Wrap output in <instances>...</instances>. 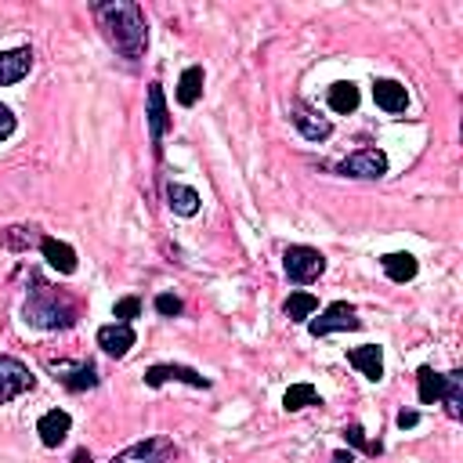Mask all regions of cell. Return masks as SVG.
I'll return each mask as SVG.
<instances>
[{
  "label": "cell",
  "mask_w": 463,
  "mask_h": 463,
  "mask_svg": "<svg viewBox=\"0 0 463 463\" xmlns=\"http://www.w3.org/2000/svg\"><path fill=\"white\" fill-rule=\"evenodd\" d=\"M23 315L37 330H73L77 319H80V308H77V301L69 294L33 279V290H30V297L23 304Z\"/></svg>",
  "instance_id": "2"
},
{
  "label": "cell",
  "mask_w": 463,
  "mask_h": 463,
  "mask_svg": "<svg viewBox=\"0 0 463 463\" xmlns=\"http://www.w3.org/2000/svg\"><path fill=\"white\" fill-rule=\"evenodd\" d=\"M315 312H319V301L312 294H290V301H286V319L290 322H304Z\"/></svg>",
  "instance_id": "26"
},
{
  "label": "cell",
  "mask_w": 463,
  "mask_h": 463,
  "mask_svg": "<svg viewBox=\"0 0 463 463\" xmlns=\"http://www.w3.org/2000/svg\"><path fill=\"white\" fill-rule=\"evenodd\" d=\"M95 19L105 30V41L116 48V55H123L131 62L145 59L149 26H145V15H141L138 5H131V0H109V5H95Z\"/></svg>",
  "instance_id": "1"
},
{
  "label": "cell",
  "mask_w": 463,
  "mask_h": 463,
  "mask_svg": "<svg viewBox=\"0 0 463 463\" xmlns=\"http://www.w3.org/2000/svg\"><path fill=\"white\" fill-rule=\"evenodd\" d=\"M170 380L188 384V387H199V391L210 387V380H206L203 373L188 369V366H152V369H145V384H149V387H163V384H170Z\"/></svg>",
  "instance_id": "9"
},
{
  "label": "cell",
  "mask_w": 463,
  "mask_h": 463,
  "mask_svg": "<svg viewBox=\"0 0 463 463\" xmlns=\"http://www.w3.org/2000/svg\"><path fill=\"white\" fill-rule=\"evenodd\" d=\"M333 463H355V456H351V452H344V449H340V452H333Z\"/></svg>",
  "instance_id": "32"
},
{
  "label": "cell",
  "mask_w": 463,
  "mask_h": 463,
  "mask_svg": "<svg viewBox=\"0 0 463 463\" xmlns=\"http://www.w3.org/2000/svg\"><path fill=\"white\" fill-rule=\"evenodd\" d=\"M344 438H348L355 449H362V452H369V456H380V441H369L359 423H348V427H344Z\"/></svg>",
  "instance_id": "27"
},
{
  "label": "cell",
  "mask_w": 463,
  "mask_h": 463,
  "mask_svg": "<svg viewBox=\"0 0 463 463\" xmlns=\"http://www.w3.org/2000/svg\"><path fill=\"white\" fill-rule=\"evenodd\" d=\"M330 109H333V113H355V109H359V87L348 84V80L333 84V87H330Z\"/></svg>",
  "instance_id": "24"
},
{
  "label": "cell",
  "mask_w": 463,
  "mask_h": 463,
  "mask_svg": "<svg viewBox=\"0 0 463 463\" xmlns=\"http://www.w3.org/2000/svg\"><path fill=\"white\" fill-rule=\"evenodd\" d=\"M177 449L170 438H145L131 449H123L120 456H113V463H174Z\"/></svg>",
  "instance_id": "4"
},
{
  "label": "cell",
  "mask_w": 463,
  "mask_h": 463,
  "mask_svg": "<svg viewBox=\"0 0 463 463\" xmlns=\"http://www.w3.org/2000/svg\"><path fill=\"white\" fill-rule=\"evenodd\" d=\"M167 203H170V210H174L177 217H192V213H199V192H195V188H188V185L170 181V185H167Z\"/></svg>",
  "instance_id": "18"
},
{
  "label": "cell",
  "mask_w": 463,
  "mask_h": 463,
  "mask_svg": "<svg viewBox=\"0 0 463 463\" xmlns=\"http://www.w3.org/2000/svg\"><path fill=\"white\" fill-rule=\"evenodd\" d=\"M98 348L113 359H123L134 348V330L127 322H109V326L98 330Z\"/></svg>",
  "instance_id": "12"
},
{
  "label": "cell",
  "mask_w": 463,
  "mask_h": 463,
  "mask_svg": "<svg viewBox=\"0 0 463 463\" xmlns=\"http://www.w3.org/2000/svg\"><path fill=\"white\" fill-rule=\"evenodd\" d=\"M416 423H420V413H413V409H402V413H398V427H402V431H405V427H416Z\"/></svg>",
  "instance_id": "31"
},
{
  "label": "cell",
  "mask_w": 463,
  "mask_h": 463,
  "mask_svg": "<svg viewBox=\"0 0 463 463\" xmlns=\"http://www.w3.org/2000/svg\"><path fill=\"white\" fill-rule=\"evenodd\" d=\"M294 127L308 138V141H326L330 134H333V123L326 120V116H319L312 105H304V102H297L294 105Z\"/></svg>",
  "instance_id": "10"
},
{
  "label": "cell",
  "mask_w": 463,
  "mask_h": 463,
  "mask_svg": "<svg viewBox=\"0 0 463 463\" xmlns=\"http://www.w3.org/2000/svg\"><path fill=\"white\" fill-rule=\"evenodd\" d=\"M156 312H159V315H167V319H174V315H181V312H185V304H181L174 294H159V297H156Z\"/></svg>",
  "instance_id": "29"
},
{
  "label": "cell",
  "mask_w": 463,
  "mask_h": 463,
  "mask_svg": "<svg viewBox=\"0 0 463 463\" xmlns=\"http://www.w3.org/2000/svg\"><path fill=\"white\" fill-rule=\"evenodd\" d=\"M348 362H351L362 377H369V380H380V377H384V351H380L377 344L351 348V351H348Z\"/></svg>",
  "instance_id": "16"
},
{
  "label": "cell",
  "mask_w": 463,
  "mask_h": 463,
  "mask_svg": "<svg viewBox=\"0 0 463 463\" xmlns=\"http://www.w3.org/2000/svg\"><path fill=\"white\" fill-rule=\"evenodd\" d=\"M203 95V66H188L177 80V102L181 105H195Z\"/></svg>",
  "instance_id": "22"
},
{
  "label": "cell",
  "mask_w": 463,
  "mask_h": 463,
  "mask_svg": "<svg viewBox=\"0 0 463 463\" xmlns=\"http://www.w3.org/2000/svg\"><path fill=\"white\" fill-rule=\"evenodd\" d=\"M33 391V373L19 359H0V405Z\"/></svg>",
  "instance_id": "6"
},
{
  "label": "cell",
  "mask_w": 463,
  "mask_h": 463,
  "mask_svg": "<svg viewBox=\"0 0 463 463\" xmlns=\"http://www.w3.org/2000/svg\"><path fill=\"white\" fill-rule=\"evenodd\" d=\"M170 127V116H167V98H163V87L159 84H149V134H152V145L159 152V141Z\"/></svg>",
  "instance_id": "14"
},
{
  "label": "cell",
  "mask_w": 463,
  "mask_h": 463,
  "mask_svg": "<svg viewBox=\"0 0 463 463\" xmlns=\"http://www.w3.org/2000/svg\"><path fill=\"white\" fill-rule=\"evenodd\" d=\"M373 98H377V105L384 113H405V105H409V95H405V87L398 80H377L373 84Z\"/></svg>",
  "instance_id": "17"
},
{
  "label": "cell",
  "mask_w": 463,
  "mask_h": 463,
  "mask_svg": "<svg viewBox=\"0 0 463 463\" xmlns=\"http://www.w3.org/2000/svg\"><path fill=\"white\" fill-rule=\"evenodd\" d=\"M69 427H73V416H69L66 409H51V413H44V416H41L37 434H41V441H44L48 449H59V445L66 441Z\"/></svg>",
  "instance_id": "13"
},
{
  "label": "cell",
  "mask_w": 463,
  "mask_h": 463,
  "mask_svg": "<svg viewBox=\"0 0 463 463\" xmlns=\"http://www.w3.org/2000/svg\"><path fill=\"white\" fill-rule=\"evenodd\" d=\"M15 134V113L8 105H0V141H8Z\"/></svg>",
  "instance_id": "30"
},
{
  "label": "cell",
  "mask_w": 463,
  "mask_h": 463,
  "mask_svg": "<svg viewBox=\"0 0 463 463\" xmlns=\"http://www.w3.org/2000/svg\"><path fill=\"white\" fill-rule=\"evenodd\" d=\"M33 69V51L30 48H15V51H0V87L19 84L26 73Z\"/></svg>",
  "instance_id": "11"
},
{
  "label": "cell",
  "mask_w": 463,
  "mask_h": 463,
  "mask_svg": "<svg viewBox=\"0 0 463 463\" xmlns=\"http://www.w3.org/2000/svg\"><path fill=\"white\" fill-rule=\"evenodd\" d=\"M41 232L33 228V224H15V228H8L5 236H0V243H5L8 250H30V247H41Z\"/></svg>",
  "instance_id": "21"
},
{
  "label": "cell",
  "mask_w": 463,
  "mask_h": 463,
  "mask_svg": "<svg viewBox=\"0 0 463 463\" xmlns=\"http://www.w3.org/2000/svg\"><path fill=\"white\" fill-rule=\"evenodd\" d=\"M283 268H286V279L290 283H315L322 272H326V258L312 247H290L283 254Z\"/></svg>",
  "instance_id": "3"
},
{
  "label": "cell",
  "mask_w": 463,
  "mask_h": 463,
  "mask_svg": "<svg viewBox=\"0 0 463 463\" xmlns=\"http://www.w3.org/2000/svg\"><path fill=\"white\" fill-rule=\"evenodd\" d=\"M41 254H44V261H48L55 272H62V276H73V272H77V250H73L69 243H59V240L44 236V240H41Z\"/></svg>",
  "instance_id": "15"
},
{
  "label": "cell",
  "mask_w": 463,
  "mask_h": 463,
  "mask_svg": "<svg viewBox=\"0 0 463 463\" xmlns=\"http://www.w3.org/2000/svg\"><path fill=\"white\" fill-rule=\"evenodd\" d=\"M283 405H286L290 413H301V409H308V405H322V398H319V391H315L312 384H294V387L283 395Z\"/></svg>",
  "instance_id": "25"
},
{
  "label": "cell",
  "mask_w": 463,
  "mask_h": 463,
  "mask_svg": "<svg viewBox=\"0 0 463 463\" xmlns=\"http://www.w3.org/2000/svg\"><path fill=\"white\" fill-rule=\"evenodd\" d=\"M73 463H91V452H87V449H80V452L73 456Z\"/></svg>",
  "instance_id": "33"
},
{
  "label": "cell",
  "mask_w": 463,
  "mask_h": 463,
  "mask_svg": "<svg viewBox=\"0 0 463 463\" xmlns=\"http://www.w3.org/2000/svg\"><path fill=\"white\" fill-rule=\"evenodd\" d=\"M441 402H445V413H449L452 420H459V416H463V373H459V369H452V373H445V387H441Z\"/></svg>",
  "instance_id": "20"
},
{
  "label": "cell",
  "mask_w": 463,
  "mask_h": 463,
  "mask_svg": "<svg viewBox=\"0 0 463 463\" xmlns=\"http://www.w3.org/2000/svg\"><path fill=\"white\" fill-rule=\"evenodd\" d=\"M359 326L362 322H359V315H355V308L348 301H333L319 319L308 322L312 337H326V333H340V330H359Z\"/></svg>",
  "instance_id": "5"
},
{
  "label": "cell",
  "mask_w": 463,
  "mask_h": 463,
  "mask_svg": "<svg viewBox=\"0 0 463 463\" xmlns=\"http://www.w3.org/2000/svg\"><path fill=\"white\" fill-rule=\"evenodd\" d=\"M51 373L69 391H91V387H98V369L91 362H51Z\"/></svg>",
  "instance_id": "8"
},
{
  "label": "cell",
  "mask_w": 463,
  "mask_h": 463,
  "mask_svg": "<svg viewBox=\"0 0 463 463\" xmlns=\"http://www.w3.org/2000/svg\"><path fill=\"white\" fill-rule=\"evenodd\" d=\"M340 174H348V177H384L387 174V156L380 149H359L340 163Z\"/></svg>",
  "instance_id": "7"
},
{
  "label": "cell",
  "mask_w": 463,
  "mask_h": 463,
  "mask_svg": "<svg viewBox=\"0 0 463 463\" xmlns=\"http://www.w3.org/2000/svg\"><path fill=\"white\" fill-rule=\"evenodd\" d=\"M380 265H384V276H387L391 283H409V279H416V272H420V265H416L413 254H387Z\"/></svg>",
  "instance_id": "19"
},
{
  "label": "cell",
  "mask_w": 463,
  "mask_h": 463,
  "mask_svg": "<svg viewBox=\"0 0 463 463\" xmlns=\"http://www.w3.org/2000/svg\"><path fill=\"white\" fill-rule=\"evenodd\" d=\"M113 315H116V322H127V326H131V319L141 315V301H138V297H123V301H116Z\"/></svg>",
  "instance_id": "28"
},
{
  "label": "cell",
  "mask_w": 463,
  "mask_h": 463,
  "mask_svg": "<svg viewBox=\"0 0 463 463\" xmlns=\"http://www.w3.org/2000/svg\"><path fill=\"white\" fill-rule=\"evenodd\" d=\"M416 384H420V402H423V405L441 402V387H445V377H441V373H434L431 366H420Z\"/></svg>",
  "instance_id": "23"
}]
</instances>
